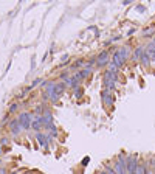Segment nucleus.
I'll list each match as a JSON object with an SVG mask.
<instances>
[{
    "label": "nucleus",
    "mask_w": 155,
    "mask_h": 174,
    "mask_svg": "<svg viewBox=\"0 0 155 174\" xmlns=\"http://www.w3.org/2000/svg\"><path fill=\"white\" fill-rule=\"evenodd\" d=\"M67 59H68V54H64V56H62V61H64V62H65Z\"/></svg>",
    "instance_id": "nucleus-25"
},
{
    "label": "nucleus",
    "mask_w": 155,
    "mask_h": 174,
    "mask_svg": "<svg viewBox=\"0 0 155 174\" xmlns=\"http://www.w3.org/2000/svg\"><path fill=\"white\" fill-rule=\"evenodd\" d=\"M104 81H113V82H116L118 81V73H113L110 70H106L104 72Z\"/></svg>",
    "instance_id": "nucleus-9"
},
{
    "label": "nucleus",
    "mask_w": 155,
    "mask_h": 174,
    "mask_svg": "<svg viewBox=\"0 0 155 174\" xmlns=\"http://www.w3.org/2000/svg\"><path fill=\"white\" fill-rule=\"evenodd\" d=\"M144 50H146V48H143V47H136V48L133 50V58H135V59H140L141 54L144 53Z\"/></svg>",
    "instance_id": "nucleus-13"
},
{
    "label": "nucleus",
    "mask_w": 155,
    "mask_h": 174,
    "mask_svg": "<svg viewBox=\"0 0 155 174\" xmlns=\"http://www.w3.org/2000/svg\"><path fill=\"white\" fill-rule=\"evenodd\" d=\"M8 143V139L6 137H2V139H0V146H5Z\"/></svg>",
    "instance_id": "nucleus-22"
},
{
    "label": "nucleus",
    "mask_w": 155,
    "mask_h": 174,
    "mask_svg": "<svg viewBox=\"0 0 155 174\" xmlns=\"http://www.w3.org/2000/svg\"><path fill=\"white\" fill-rule=\"evenodd\" d=\"M154 174H155V168H154Z\"/></svg>",
    "instance_id": "nucleus-32"
},
{
    "label": "nucleus",
    "mask_w": 155,
    "mask_h": 174,
    "mask_svg": "<svg viewBox=\"0 0 155 174\" xmlns=\"http://www.w3.org/2000/svg\"><path fill=\"white\" fill-rule=\"evenodd\" d=\"M79 67L84 69V61L82 59H78V61H75V64H71V70H78Z\"/></svg>",
    "instance_id": "nucleus-14"
},
{
    "label": "nucleus",
    "mask_w": 155,
    "mask_h": 174,
    "mask_svg": "<svg viewBox=\"0 0 155 174\" xmlns=\"http://www.w3.org/2000/svg\"><path fill=\"white\" fill-rule=\"evenodd\" d=\"M36 139H37V143L42 146L43 149H48V137L42 134V132H37L36 134Z\"/></svg>",
    "instance_id": "nucleus-5"
},
{
    "label": "nucleus",
    "mask_w": 155,
    "mask_h": 174,
    "mask_svg": "<svg viewBox=\"0 0 155 174\" xmlns=\"http://www.w3.org/2000/svg\"><path fill=\"white\" fill-rule=\"evenodd\" d=\"M23 174H31V172H23Z\"/></svg>",
    "instance_id": "nucleus-29"
},
{
    "label": "nucleus",
    "mask_w": 155,
    "mask_h": 174,
    "mask_svg": "<svg viewBox=\"0 0 155 174\" xmlns=\"http://www.w3.org/2000/svg\"><path fill=\"white\" fill-rule=\"evenodd\" d=\"M90 72H92V70H88V69H81L78 73H75V75L78 76V79H79V81H82V79H85V78L90 75Z\"/></svg>",
    "instance_id": "nucleus-12"
},
{
    "label": "nucleus",
    "mask_w": 155,
    "mask_h": 174,
    "mask_svg": "<svg viewBox=\"0 0 155 174\" xmlns=\"http://www.w3.org/2000/svg\"><path fill=\"white\" fill-rule=\"evenodd\" d=\"M10 129H11V132L14 135H19V132L22 131V126L19 124V121H17V120H11L10 121Z\"/></svg>",
    "instance_id": "nucleus-6"
},
{
    "label": "nucleus",
    "mask_w": 155,
    "mask_h": 174,
    "mask_svg": "<svg viewBox=\"0 0 155 174\" xmlns=\"http://www.w3.org/2000/svg\"><path fill=\"white\" fill-rule=\"evenodd\" d=\"M31 127L36 131V132H39L42 127H43V124H42V120H40V117H34L33 118V121H31Z\"/></svg>",
    "instance_id": "nucleus-7"
},
{
    "label": "nucleus",
    "mask_w": 155,
    "mask_h": 174,
    "mask_svg": "<svg viewBox=\"0 0 155 174\" xmlns=\"http://www.w3.org/2000/svg\"><path fill=\"white\" fill-rule=\"evenodd\" d=\"M0 174H3V171H0Z\"/></svg>",
    "instance_id": "nucleus-31"
},
{
    "label": "nucleus",
    "mask_w": 155,
    "mask_h": 174,
    "mask_svg": "<svg viewBox=\"0 0 155 174\" xmlns=\"http://www.w3.org/2000/svg\"><path fill=\"white\" fill-rule=\"evenodd\" d=\"M101 98H103V101H104L106 106H113V103H115V96L112 95V92H109V90H103Z\"/></svg>",
    "instance_id": "nucleus-4"
},
{
    "label": "nucleus",
    "mask_w": 155,
    "mask_h": 174,
    "mask_svg": "<svg viewBox=\"0 0 155 174\" xmlns=\"http://www.w3.org/2000/svg\"><path fill=\"white\" fill-rule=\"evenodd\" d=\"M129 47H121L120 50H116V54H118V56H120L124 62L127 61V58H129Z\"/></svg>",
    "instance_id": "nucleus-8"
},
{
    "label": "nucleus",
    "mask_w": 155,
    "mask_h": 174,
    "mask_svg": "<svg viewBox=\"0 0 155 174\" xmlns=\"http://www.w3.org/2000/svg\"><path fill=\"white\" fill-rule=\"evenodd\" d=\"M2 152H5V151H2V148H0V155H2Z\"/></svg>",
    "instance_id": "nucleus-28"
},
{
    "label": "nucleus",
    "mask_w": 155,
    "mask_h": 174,
    "mask_svg": "<svg viewBox=\"0 0 155 174\" xmlns=\"http://www.w3.org/2000/svg\"><path fill=\"white\" fill-rule=\"evenodd\" d=\"M39 82H40V79H39V78H37V79H34V82H33V84H31V89H34L36 86L39 84Z\"/></svg>",
    "instance_id": "nucleus-23"
},
{
    "label": "nucleus",
    "mask_w": 155,
    "mask_h": 174,
    "mask_svg": "<svg viewBox=\"0 0 155 174\" xmlns=\"http://www.w3.org/2000/svg\"><path fill=\"white\" fill-rule=\"evenodd\" d=\"M136 166H138V160H136L135 155H129V157H126V171L127 172H129V174H135Z\"/></svg>",
    "instance_id": "nucleus-3"
},
{
    "label": "nucleus",
    "mask_w": 155,
    "mask_h": 174,
    "mask_svg": "<svg viewBox=\"0 0 155 174\" xmlns=\"http://www.w3.org/2000/svg\"><path fill=\"white\" fill-rule=\"evenodd\" d=\"M98 174H107V172H106V171H104V169H103V171H101V172H98Z\"/></svg>",
    "instance_id": "nucleus-27"
},
{
    "label": "nucleus",
    "mask_w": 155,
    "mask_h": 174,
    "mask_svg": "<svg viewBox=\"0 0 155 174\" xmlns=\"http://www.w3.org/2000/svg\"><path fill=\"white\" fill-rule=\"evenodd\" d=\"M140 62H141V66H143V67H151L152 61H151V58H149V54L146 53V50H144V53L141 54V58H140Z\"/></svg>",
    "instance_id": "nucleus-10"
},
{
    "label": "nucleus",
    "mask_w": 155,
    "mask_h": 174,
    "mask_svg": "<svg viewBox=\"0 0 155 174\" xmlns=\"http://www.w3.org/2000/svg\"><path fill=\"white\" fill-rule=\"evenodd\" d=\"M107 67H109L107 70H110V72H113V73H118V67L115 66V64H113L112 61H110V62H109V66H107Z\"/></svg>",
    "instance_id": "nucleus-17"
},
{
    "label": "nucleus",
    "mask_w": 155,
    "mask_h": 174,
    "mask_svg": "<svg viewBox=\"0 0 155 174\" xmlns=\"http://www.w3.org/2000/svg\"><path fill=\"white\" fill-rule=\"evenodd\" d=\"M88 160H90V159H88V157H85V159H84V160H82V165H84V166H85V165H87V163H88Z\"/></svg>",
    "instance_id": "nucleus-24"
},
{
    "label": "nucleus",
    "mask_w": 155,
    "mask_h": 174,
    "mask_svg": "<svg viewBox=\"0 0 155 174\" xmlns=\"http://www.w3.org/2000/svg\"><path fill=\"white\" fill-rule=\"evenodd\" d=\"M152 34H155V26H151V28H148V30L143 31V36H144V38H151Z\"/></svg>",
    "instance_id": "nucleus-15"
},
{
    "label": "nucleus",
    "mask_w": 155,
    "mask_h": 174,
    "mask_svg": "<svg viewBox=\"0 0 155 174\" xmlns=\"http://www.w3.org/2000/svg\"><path fill=\"white\" fill-rule=\"evenodd\" d=\"M82 93H84L82 87H76V89H75V96H76V98H81V96H82Z\"/></svg>",
    "instance_id": "nucleus-20"
},
{
    "label": "nucleus",
    "mask_w": 155,
    "mask_h": 174,
    "mask_svg": "<svg viewBox=\"0 0 155 174\" xmlns=\"http://www.w3.org/2000/svg\"><path fill=\"white\" fill-rule=\"evenodd\" d=\"M104 171H106L107 174H118V172H116L112 166H109V165H104Z\"/></svg>",
    "instance_id": "nucleus-18"
},
{
    "label": "nucleus",
    "mask_w": 155,
    "mask_h": 174,
    "mask_svg": "<svg viewBox=\"0 0 155 174\" xmlns=\"http://www.w3.org/2000/svg\"><path fill=\"white\" fill-rule=\"evenodd\" d=\"M0 166H2V160H0Z\"/></svg>",
    "instance_id": "nucleus-30"
},
{
    "label": "nucleus",
    "mask_w": 155,
    "mask_h": 174,
    "mask_svg": "<svg viewBox=\"0 0 155 174\" xmlns=\"http://www.w3.org/2000/svg\"><path fill=\"white\" fill-rule=\"evenodd\" d=\"M135 174H146V166H144V163H138Z\"/></svg>",
    "instance_id": "nucleus-16"
},
{
    "label": "nucleus",
    "mask_w": 155,
    "mask_h": 174,
    "mask_svg": "<svg viewBox=\"0 0 155 174\" xmlns=\"http://www.w3.org/2000/svg\"><path fill=\"white\" fill-rule=\"evenodd\" d=\"M146 53L149 54L151 61H152V62H155V45H154L152 42H151V44L148 45V47H146Z\"/></svg>",
    "instance_id": "nucleus-11"
},
{
    "label": "nucleus",
    "mask_w": 155,
    "mask_h": 174,
    "mask_svg": "<svg viewBox=\"0 0 155 174\" xmlns=\"http://www.w3.org/2000/svg\"><path fill=\"white\" fill-rule=\"evenodd\" d=\"M70 76H71V75H68V72H64V73H61V81H62V82H67Z\"/></svg>",
    "instance_id": "nucleus-19"
},
{
    "label": "nucleus",
    "mask_w": 155,
    "mask_h": 174,
    "mask_svg": "<svg viewBox=\"0 0 155 174\" xmlns=\"http://www.w3.org/2000/svg\"><path fill=\"white\" fill-rule=\"evenodd\" d=\"M110 53L112 51H109V50H104L98 54V58H96V67H106L109 66V62H110Z\"/></svg>",
    "instance_id": "nucleus-2"
},
{
    "label": "nucleus",
    "mask_w": 155,
    "mask_h": 174,
    "mask_svg": "<svg viewBox=\"0 0 155 174\" xmlns=\"http://www.w3.org/2000/svg\"><path fill=\"white\" fill-rule=\"evenodd\" d=\"M8 174H19V172H16V171H11V172H8Z\"/></svg>",
    "instance_id": "nucleus-26"
},
{
    "label": "nucleus",
    "mask_w": 155,
    "mask_h": 174,
    "mask_svg": "<svg viewBox=\"0 0 155 174\" xmlns=\"http://www.w3.org/2000/svg\"><path fill=\"white\" fill-rule=\"evenodd\" d=\"M33 118H34L33 114H30V112H22V114H19V118H17V121H19V124L23 127V129H30V127H31Z\"/></svg>",
    "instance_id": "nucleus-1"
},
{
    "label": "nucleus",
    "mask_w": 155,
    "mask_h": 174,
    "mask_svg": "<svg viewBox=\"0 0 155 174\" xmlns=\"http://www.w3.org/2000/svg\"><path fill=\"white\" fill-rule=\"evenodd\" d=\"M17 107H19V103H14V104H11V106H10V109H8V114H13V112H16V111H17Z\"/></svg>",
    "instance_id": "nucleus-21"
}]
</instances>
